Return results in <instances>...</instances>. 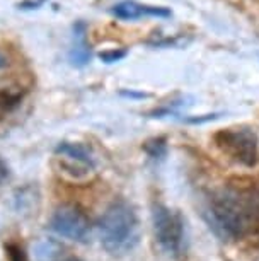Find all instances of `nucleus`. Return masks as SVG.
I'll return each mask as SVG.
<instances>
[{"label":"nucleus","instance_id":"obj_1","mask_svg":"<svg viewBox=\"0 0 259 261\" xmlns=\"http://www.w3.org/2000/svg\"><path fill=\"white\" fill-rule=\"evenodd\" d=\"M203 219L210 230L222 241H234L254 225V191H220L208 200L203 208Z\"/></svg>","mask_w":259,"mask_h":261},{"label":"nucleus","instance_id":"obj_2","mask_svg":"<svg viewBox=\"0 0 259 261\" xmlns=\"http://www.w3.org/2000/svg\"><path fill=\"white\" fill-rule=\"evenodd\" d=\"M101 243L111 254H125L138 244L140 225L135 210L126 201H114L101 217Z\"/></svg>","mask_w":259,"mask_h":261},{"label":"nucleus","instance_id":"obj_3","mask_svg":"<svg viewBox=\"0 0 259 261\" xmlns=\"http://www.w3.org/2000/svg\"><path fill=\"white\" fill-rule=\"evenodd\" d=\"M152 224L159 246L172 258H179L186 249V227L178 212L155 203L152 208Z\"/></svg>","mask_w":259,"mask_h":261},{"label":"nucleus","instance_id":"obj_4","mask_svg":"<svg viewBox=\"0 0 259 261\" xmlns=\"http://www.w3.org/2000/svg\"><path fill=\"white\" fill-rule=\"evenodd\" d=\"M215 144L228 159L246 167H254L259 161L257 137L251 128H227L213 137Z\"/></svg>","mask_w":259,"mask_h":261},{"label":"nucleus","instance_id":"obj_5","mask_svg":"<svg viewBox=\"0 0 259 261\" xmlns=\"http://www.w3.org/2000/svg\"><path fill=\"white\" fill-rule=\"evenodd\" d=\"M50 227L62 238L85 243L91 236V222L87 217L72 205H63L53 214L50 220Z\"/></svg>","mask_w":259,"mask_h":261},{"label":"nucleus","instance_id":"obj_6","mask_svg":"<svg viewBox=\"0 0 259 261\" xmlns=\"http://www.w3.org/2000/svg\"><path fill=\"white\" fill-rule=\"evenodd\" d=\"M56 154L63 159V164L73 174V169H77V176H84L94 169L96 161L92 157V152L84 144H72V142H63L58 145Z\"/></svg>","mask_w":259,"mask_h":261},{"label":"nucleus","instance_id":"obj_7","mask_svg":"<svg viewBox=\"0 0 259 261\" xmlns=\"http://www.w3.org/2000/svg\"><path fill=\"white\" fill-rule=\"evenodd\" d=\"M113 16L123 21H133V19L140 17H169L170 11L165 7H157V6H145V4L133 2V0H126L118 6L113 7Z\"/></svg>","mask_w":259,"mask_h":261},{"label":"nucleus","instance_id":"obj_8","mask_svg":"<svg viewBox=\"0 0 259 261\" xmlns=\"http://www.w3.org/2000/svg\"><path fill=\"white\" fill-rule=\"evenodd\" d=\"M75 38H73V48L70 51V60L73 65H85L91 60V48L85 38V26L82 22H79L75 26Z\"/></svg>","mask_w":259,"mask_h":261},{"label":"nucleus","instance_id":"obj_9","mask_svg":"<svg viewBox=\"0 0 259 261\" xmlns=\"http://www.w3.org/2000/svg\"><path fill=\"white\" fill-rule=\"evenodd\" d=\"M145 150L149 152L150 157L154 159H162L165 155V140L164 139H154L150 142H147Z\"/></svg>","mask_w":259,"mask_h":261},{"label":"nucleus","instance_id":"obj_10","mask_svg":"<svg viewBox=\"0 0 259 261\" xmlns=\"http://www.w3.org/2000/svg\"><path fill=\"white\" fill-rule=\"evenodd\" d=\"M7 251H9V258H11V261H27L24 251L21 248H17V246H9Z\"/></svg>","mask_w":259,"mask_h":261},{"label":"nucleus","instance_id":"obj_11","mask_svg":"<svg viewBox=\"0 0 259 261\" xmlns=\"http://www.w3.org/2000/svg\"><path fill=\"white\" fill-rule=\"evenodd\" d=\"M125 55H126L125 51H116V50H113V51H107V53H101V60H104L107 63H113V62H118L120 58H123Z\"/></svg>","mask_w":259,"mask_h":261},{"label":"nucleus","instance_id":"obj_12","mask_svg":"<svg viewBox=\"0 0 259 261\" xmlns=\"http://www.w3.org/2000/svg\"><path fill=\"white\" fill-rule=\"evenodd\" d=\"M7 65V62H6V58H4L2 55H0V68H2V67H6Z\"/></svg>","mask_w":259,"mask_h":261}]
</instances>
